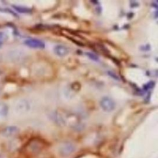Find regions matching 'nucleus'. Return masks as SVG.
Segmentation results:
<instances>
[{
	"instance_id": "nucleus-1",
	"label": "nucleus",
	"mask_w": 158,
	"mask_h": 158,
	"mask_svg": "<svg viewBox=\"0 0 158 158\" xmlns=\"http://www.w3.org/2000/svg\"><path fill=\"white\" fill-rule=\"evenodd\" d=\"M76 151V147L71 142H65L63 143L59 148V154L64 158L69 157L74 154Z\"/></svg>"
},
{
	"instance_id": "nucleus-2",
	"label": "nucleus",
	"mask_w": 158,
	"mask_h": 158,
	"mask_svg": "<svg viewBox=\"0 0 158 158\" xmlns=\"http://www.w3.org/2000/svg\"><path fill=\"white\" fill-rule=\"evenodd\" d=\"M99 104L101 108L107 112H111L116 108V103L114 101L109 97H104L102 98Z\"/></svg>"
},
{
	"instance_id": "nucleus-3",
	"label": "nucleus",
	"mask_w": 158,
	"mask_h": 158,
	"mask_svg": "<svg viewBox=\"0 0 158 158\" xmlns=\"http://www.w3.org/2000/svg\"><path fill=\"white\" fill-rule=\"evenodd\" d=\"M24 43L27 47L33 49H42L45 48V44L43 41L35 38L27 39L24 41Z\"/></svg>"
},
{
	"instance_id": "nucleus-4",
	"label": "nucleus",
	"mask_w": 158,
	"mask_h": 158,
	"mask_svg": "<svg viewBox=\"0 0 158 158\" xmlns=\"http://www.w3.org/2000/svg\"><path fill=\"white\" fill-rule=\"evenodd\" d=\"M29 104L24 100L17 101L14 105V110L17 113L23 114L29 110Z\"/></svg>"
},
{
	"instance_id": "nucleus-5",
	"label": "nucleus",
	"mask_w": 158,
	"mask_h": 158,
	"mask_svg": "<svg viewBox=\"0 0 158 158\" xmlns=\"http://www.w3.org/2000/svg\"><path fill=\"white\" fill-rule=\"evenodd\" d=\"M54 52L55 54L58 57H63L69 54V49L66 46L63 44H58L55 47Z\"/></svg>"
},
{
	"instance_id": "nucleus-6",
	"label": "nucleus",
	"mask_w": 158,
	"mask_h": 158,
	"mask_svg": "<svg viewBox=\"0 0 158 158\" xmlns=\"http://www.w3.org/2000/svg\"><path fill=\"white\" fill-rule=\"evenodd\" d=\"M19 132V129L15 126H8L2 131V135L6 137L15 135Z\"/></svg>"
},
{
	"instance_id": "nucleus-7",
	"label": "nucleus",
	"mask_w": 158,
	"mask_h": 158,
	"mask_svg": "<svg viewBox=\"0 0 158 158\" xmlns=\"http://www.w3.org/2000/svg\"><path fill=\"white\" fill-rule=\"evenodd\" d=\"M8 112L7 105L4 103H0V121L4 120L7 118Z\"/></svg>"
},
{
	"instance_id": "nucleus-8",
	"label": "nucleus",
	"mask_w": 158,
	"mask_h": 158,
	"mask_svg": "<svg viewBox=\"0 0 158 158\" xmlns=\"http://www.w3.org/2000/svg\"><path fill=\"white\" fill-rule=\"evenodd\" d=\"M13 7L14 9H15L17 11H18L20 13H30L32 11V10L30 9L25 7H22V6H13Z\"/></svg>"
},
{
	"instance_id": "nucleus-9",
	"label": "nucleus",
	"mask_w": 158,
	"mask_h": 158,
	"mask_svg": "<svg viewBox=\"0 0 158 158\" xmlns=\"http://www.w3.org/2000/svg\"><path fill=\"white\" fill-rule=\"evenodd\" d=\"M85 54H86V56L87 57H88L91 60H93V61L98 62V61L99 60L98 57L96 55H95L94 54H93V53H91V52H86Z\"/></svg>"
},
{
	"instance_id": "nucleus-10",
	"label": "nucleus",
	"mask_w": 158,
	"mask_h": 158,
	"mask_svg": "<svg viewBox=\"0 0 158 158\" xmlns=\"http://www.w3.org/2000/svg\"><path fill=\"white\" fill-rule=\"evenodd\" d=\"M7 38V35L4 32H0V46L4 43Z\"/></svg>"
},
{
	"instance_id": "nucleus-11",
	"label": "nucleus",
	"mask_w": 158,
	"mask_h": 158,
	"mask_svg": "<svg viewBox=\"0 0 158 158\" xmlns=\"http://www.w3.org/2000/svg\"><path fill=\"white\" fill-rule=\"evenodd\" d=\"M108 75H109L110 77H111L112 78L116 79V80H119V77H118L115 73H113L111 72H108Z\"/></svg>"
},
{
	"instance_id": "nucleus-12",
	"label": "nucleus",
	"mask_w": 158,
	"mask_h": 158,
	"mask_svg": "<svg viewBox=\"0 0 158 158\" xmlns=\"http://www.w3.org/2000/svg\"><path fill=\"white\" fill-rule=\"evenodd\" d=\"M71 117L70 116V117H69V119H71ZM71 119H69V122H70V123H71Z\"/></svg>"
}]
</instances>
